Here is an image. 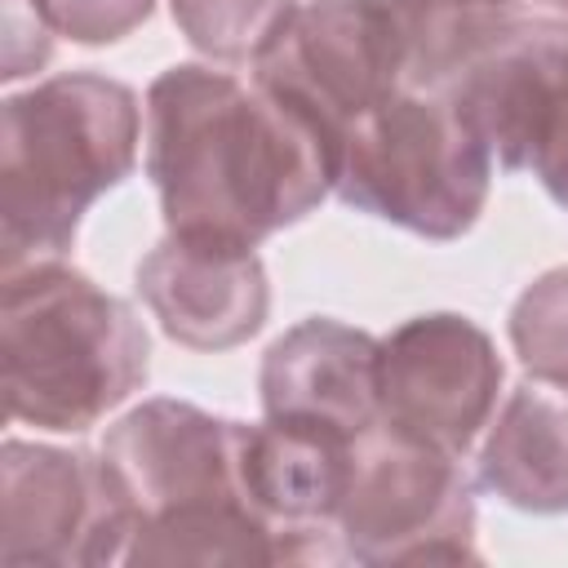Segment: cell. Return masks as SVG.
<instances>
[{
    "instance_id": "ac0fdd59",
    "label": "cell",
    "mask_w": 568,
    "mask_h": 568,
    "mask_svg": "<svg viewBox=\"0 0 568 568\" xmlns=\"http://www.w3.org/2000/svg\"><path fill=\"white\" fill-rule=\"evenodd\" d=\"M53 27L40 0H4V80H22L40 71L53 53Z\"/></svg>"
},
{
    "instance_id": "7c38bea8",
    "label": "cell",
    "mask_w": 568,
    "mask_h": 568,
    "mask_svg": "<svg viewBox=\"0 0 568 568\" xmlns=\"http://www.w3.org/2000/svg\"><path fill=\"white\" fill-rule=\"evenodd\" d=\"M377 346L382 337L328 315H311L293 324L262 355V373H257L262 417L364 435L368 426L382 422Z\"/></svg>"
},
{
    "instance_id": "8992f818",
    "label": "cell",
    "mask_w": 568,
    "mask_h": 568,
    "mask_svg": "<svg viewBox=\"0 0 568 568\" xmlns=\"http://www.w3.org/2000/svg\"><path fill=\"white\" fill-rule=\"evenodd\" d=\"M346 559L355 564H462L475 546V484L462 457L368 426L355 439L351 479L333 515Z\"/></svg>"
},
{
    "instance_id": "d6986e66",
    "label": "cell",
    "mask_w": 568,
    "mask_h": 568,
    "mask_svg": "<svg viewBox=\"0 0 568 568\" xmlns=\"http://www.w3.org/2000/svg\"><path fill=\"white\" fill-rule=\"evenodd\" d=\"M546 4H550V9H559V13L568 18V0H546Z\"/></svg>"
},
{
    "instance_id": "277c9868",
    "label": "cell",
    "mask_w": 568,
    "mask_h": 568,
    "mask_svg": "<svg viewBox=\"0 0 568 568\" xmlns=\"http://www.w3.org/2000/svg\"><path fill=\"white\" fill-rule=\"evenodd\" d=\"M0 364L13 422L80 435L142 390L151 337L124 297L44 257L4 271Z\"/></svg>"
},
{
    "instance_id": "52a82bcc",
    "label": "cell",
    "mask_w": 568,
    "mask_h": 568,
    "mask_svg": "<svg viewBox=\"0 0 568 568\" xmlns=\"http://www.w3.org/2000/svg\"><path fill=\"white\" fill-rule=\"evenodd\" d=\"M506 173L568 209V18L519 13L444 89Z\"/></svg>"
},
{
    "instance_id": "8fae6325",
    "label": "cell",
    "mask_w": 568,
    "mask_h": 568,
    "mask_svg": "<svg viewBox=\"0 0 568 568\" xmlns=\"http://www.w3.org/2000/svg\"><path fill=\"white\" fill-rule=\"evenodd\" d=\"M138 293L160 328L191 351H231L271 311L266 266L253 248L173 231L138 262Z\"/></svg>"
},
{
    "instance_id": "ba28073f",
    "label": "cell",
    "mask_w": 568,
    "mask_h": 568,
    "mask_svg": "<svg viewBox=\"0 0 568 568\" xmlns=\"http://www.w3.org/2000/svg\"><path fill=\"white\" fill-rule=\"evenodd\" d=\"M253 80L302 111L337 155L342 133L404 89V53L382 0H311L253 58Z\"/></svg>"
},
{
    "instance_id": "30bf717a",
    "label": "cell",
    "mask_w": 568,
    "mask_h": 568,
    "mask_svg": "<svg viewBox=\"0 0 568 568\" xmlns=\"http://www.w3.org/2000/svg\"><path fill=\"white\" fill-rule=\"evenodd\" d=\"M497 390L501 355L493 337L457 311L413 315L377 346L382 426L453 457H466L493 422Z\"/></svg>"
},
{
    "instance_id": "7a4b0ae2",
    "label": "cell",
    "mask_w": 568,
    "mask_h": 568,
    "mask_svg": "<svg viewBox=\"0 0 568 568\" xmlns=\"http://www.w3.org/2000/svg\"><path fill=\"white\" fill-rule=\"evenodd\" d=\"M129 501L124 564H293L248 488V426L186 399H142L102 439Z\"/></svg>"
},
{
    "instance_id": "5bb4252c",
    "label": "cell",
    "mask_w": 568,
    "mask_h": 568,
    "mask_svg": "<svg viewBox=\"0 0 568 568\" xmlns=\"http://www.w3.org/2000/svg\"><path fill=\"white\" fill-rule=\"evenodd\" d=\"M404 53L408 89H448L515 18L519 0H382Z\"/></svg>"
},
{
    "instance_id": "e0dca14e",
    "label": "cell",
    "mask_w": 568,
    "mask_h": 568,
    "mask_svg": "<svg viewBox=\"0 0 568 568\" xmlns=\"http://www.w3.org/2000/svg\"><path fill=\"white\" fill-rule=\"evenodd\" d=\"M49 27L75 44H111L138 31L155 0H40Z\"/></svg>"
},
{
    "instance_id": "3957f363",
    "label": "cell",
    "mask_w": 568,
    "mask_h": 568,
    "mask_svg": "<svg viewBox=\"0 0 568 568\" xmlns=\"http://www.w3.org/2000/svg\"><path fill=\"white\" fill-rule=\"evenodd\" d=\"M142 106L124 80L62 71L4 98L0 266L62 257L93 200L138 164Z\"/></svg>"
},
{
    "instance_id": "6da1fadb",
    "label": "cell",
    "mask_w": 568,
    "mask_h": 568,
    "mask_svg": "<svg viewBox=\"0 0 568 568\" xmlns=\"http://www.w3.org/2000/svg\"><path fill=\"white\" fill-rule=\"evenodd\" d=\"M333 142L257 80L178 62L146 89V178L164 226L257 248L333 191Z\"/></svg>"
},
{
    "instance_id": "5b68a950",
    "label": "cell",
    "mask_w": 568,
    "mask_h": 568,
    "mask_svg": "<svg viewBox=\"0 0 568 568\" xmlns=\"http://www.w3.org/2000/svg\"><path fill=\"white\" fill-rule=\"evenodd\" d=\"M493 186V151L444 89H399L337 142L333 191L426 240L466 235Z\"/></svg>"
},
{
    "instance_id": "9a60e30c",
    "label": "cell",
    "mask_w": 568,
    "mask_h": 568,
    "mask_svg": "<svg viewBox=\"0 0 568 568\" xmlns=\"http://www.w3.org/2000/svg\"><path fill=\"white\" fill-rule=\"evenodd\" d=\"M178 31L213 62H253L280 22L297 9L293 0H169Z\"/></svg>"
},
{
    "instance_id": "2e32d148",
    "label": "cell",
    "mask_w": 568,
    "mask_h": 568,
    "mask_svg": "<svg viewBox=\"0 0 568 568\" xmlns=\"http://www.w3.org/2000/svg\"><path fill=\"white\" fill-rule=\"evenodd\" d=\"M506 328L528 377L568 390V266L537 275L515 297Z\"/></svg>"
},
{
    "instance_id": "4fadbf2b",
    "label": "cell",
    "mask_w": 568,
    "mask_h": 568,
    "mask_svg": "<svg viewBox=\"0 0 568 568\" xmlns=\"http://www.w3.org/2000/svg\"><path fill=\"white\" fill-rule=\"evenodd\" d=\"M475 484L528 515L568 510V390L524 382L501 404L475 462Z\"/></svg>"
},
{
    "instance_id": "9c48e42d",
    "label": "cell",
    "mask_w": 568,
    "mask_h": 568,
    "mask_svg": "<svg viewBox=\"0 0 568 568\" xmlns=\"http://www.w3.org/2000/svg\"><path fill=\"white\" fill-rule=\"evenodd\" d=\"M129 501L102 453L4 439L0 448V559L9 568L124 564Z\"/></svg>"
}]
</instances>
